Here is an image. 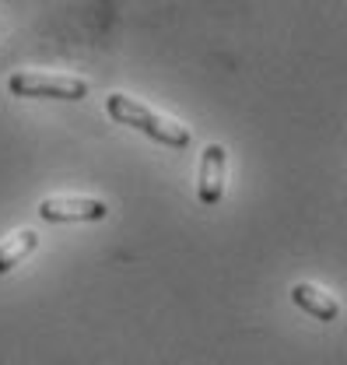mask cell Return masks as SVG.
<instances>
[{
  "mask_svg": "<svg viewBox=\"0 0 347 365\" xmlns=\"http://www.w3.org/2000/svg\"><path fill=\"white\" fill-rule=\"evenodd\" d=\"M291 302L309 313L312 319H319V323H333V319L341 317V302L330 295V292H323V288H316V284H309V281H299V284H291Z\"/></svg>",
  "mask_w": 347,
  "mask_h": 365,
  "instance_id": "5",
  "label": "cell"
},
{
  "mask_svg": "<svg viewBox=\"0 0 347 365\" xmlns=\"http://www.w3.org/2000/svg\"><path fill=\"white\" fill-rule=\"evenodd\" d=\"M224 176H228V151H224V144H207L200 151V169H197V200L204 207L221 204Z\"/></svg>",
  "mask_w": 347,
  "mask_h": 365,
  "instance_id": "4",
  "label": "cell"
},
{
  "mask_svg": "<svg viewBox=\"0 0 347 365\" xmlns=\"http://www.w3.org/2000/svg\"><path fill=\"white\" fill-rule=\"evenodd\" d=\"M36 250H39V232L36 228H21V232L7 235L0 242V274H11L18 264H25Z\"/></svg>",
  "mask_w": 347,
  "mask_h": 365,
  "instance_id": "6",
  "label": "cell"
},
{
  "mask_svg": "<svg viewBox=\"0 0 347 365\" xmlns=\"http://www.w3.org/2000/svg\"><path fill=\"white\" fill-rule=\"evenodd\" d=\"M109 215V204L98 197H46L39 200V218L49 225H63V222H102Z\"/></svg>",
  "mask_w": 347,
  "mask_h": 365,
  "instance_id": "3",
  "label": "cell"
},
{
  "mask_svg": "<svg viewBox=\"0 0 347 365\" xmlns=\"http://www.w3.org/2000/svg\"><path fill=\"white\" fill-rule=\"evenodd\" d=\"M105 113H109V120H116L120 127H130V130L151 137L155 144L172 148V151L190 148V140H193V137H190V127H182V123H175L169 116L155 113L151 106L137 102V98L123 95V91H113V95L105 98Z\"/></svg>",
  "mask_w": 347,
  "mask_h": 365,
  "instance_id": "1",
  "label": "cell"
},
{
  "mask_svg": "<svg viewBox=\"0 0 347 365\" xmlns=\"http://www.w3.org/2000/svg\"><path fill=\"white\" fill-rule=\"evenodd\" d=\"M7 91L14 98H63L81 102L88 98V81L74 74H46V71H14L7 78Z\"/></svg>",
  "mask_w": 347,
  "mask_h": 365,
  "instance_id": "2",
  "label": "cell"
}]
</instances>
